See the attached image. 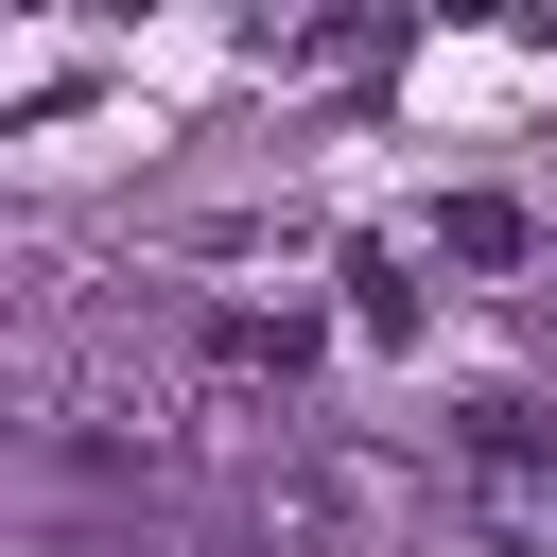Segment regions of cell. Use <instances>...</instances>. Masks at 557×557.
Returning <instances> with one entry per match:
<instances>
[{
	"label": "cell",
	"mask_w": 557,
	"mask_h": 557,
	"mask_svg": "<svg viewBox=\"0 0 557 557\" xmlns=\"http://www.w3.org/2000/svg\"><path fill=\"white\" fill-rule=\"evenodd\" d=\"M331 366V313L313 296H209L191 313V400H296Z\"/></svg>",
	"instance_id": "cell-2"
},
{
	"label": "cell",
	"mask_w": 557,
	"mask_h": 557,
	"mask_svg": "<svg viewBox=\"0 0 557 557\" xmlns=\"http://www.w3.org/2000/svg\"><path fill=\"white\" fill-rule=\"evenodd\" d=\"M348 331H366V348H418V331H435V261H418V244H348Z\"/></svg>",
	"instance_id": "cell-4"
},
{
	"label": "cell",
	"mask_w": 557,
	"mask_h": 557,
	"mask_svg": "<svg viewBox=\"0 0 557 557\" xmlns=\"http://www.w3.org/2000/svg\"><path fill=\"white\" fill-rule=\"evenodd\" d=\"M418 261H470V278H522V261H540V209H522V191H435V209H418Z\"/></svg>",
	"instance_id": "cell-3"
},
{
	"label": "cell",
	"mask_w": 557,
	"mask_h": 557,
	"mask_svg": "<svg viewBox=\"0 0 557 557\" xmlns=\"http://www.w3.org/2000/svg\"><path fill=\"white\" fill-rule=\"evenodd\" d=\"M383 505H400L383 453H348V435H278V470H261V557H366Z\"/></svg>",
	"instance_id": "cell-1"
}]
</instances>
